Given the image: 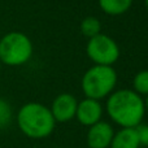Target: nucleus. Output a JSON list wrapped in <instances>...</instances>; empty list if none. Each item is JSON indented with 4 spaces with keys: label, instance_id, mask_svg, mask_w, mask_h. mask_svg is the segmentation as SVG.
Instances as JSON below:
<instances>
[{
    "label": "nucleus",
    "instance_id": "f257e3e1",
    "mask_svg": "<svg viewBox=\"0 0 148 148\" xmlns=\"http://www.w3.org/2000/svg\"><path fill=\"white\" fill-rule=\"evenodd\" d=\"M107 113L121 127H136L146 113L144 100L134 90H117L108 96Z\"/></svg>",
    "mask_w": 148,
    "mask_h": 148
},
{
    "label": "nucleus",
    "instance_id": "f03ea898",
    "mask_svg": "<svg viewBox=\"0 0 148 148\" xmlns=\"http://www.w3.org/2000/svg\"><path fill=\"white\" fill-rule=\"evenodd\" d=\"M17 125L26 136L43 139L52 134L56 125L51 109L40 103H26L17 113Z\"/></svg>",
    "mask_w": 148,
    "mask_h": 148
},
{
    "label": "nucleus",
    "instance_id": "7ed1b4c3",
    "mask_svg": "<svg viewBox=\"0 0 148 148\" xmlns=\"http://www.w3.org/2000/svg\"><path fill=\"white\" fill-rule=\"evenodd\" d=\"M117 79V72L113 66L94 65L83 74L81 87L86 97L100 101L114 91Z\"/></svg>",
    "mask_w": 148,
    "mask_h": 148
},
{
    "label": "nucleus",
    "instance_id": "20e7f679",
    "mask_svg": "<svg viewBox=\"0 0 148 148\" xmlns=\"http://www.w3.org/2000/svg\"><path fill=\"white\" fill-rule=\"evenodd\" d=\"M33 43L26 34L10 31L0 39V61L8 66H21L33 56Z\"/></svg>",
    "mask_w": 148,
    "mask_h": 148
},
{
    "label": "nucleus",
    "instance_id": "39448f33",
    "mask_svg": "<svg viewBox=\"0 0 148 148\" xmlns=\"http://www.w3.org/2000/svg\"><path fill=\"white\" fill-rule=\"evenodd\" d=\"M86 53L95 65L113 66V64H116L120 59V47L113 38L100 33L88 39Z\"/></svg>",
    "mask_w": 148,
    "mask_h": 148
},
{
    "label": "nucleus",
    "instance_id": "423d86ee",
    "mask_svg": "<svg viewBox=\"0 0 148 148\" xmlns=\"http://www.w3.org/2000/svg\"><path fill=\"white\" fill-rule=\"evenodd\" d=\"M77 107H78V101L73 96L72 94H60L55 97L52 101L51 113L53 116L56 122H68V121L73 120L75 117Z\"/></svg>",
    "mask_w": 148,
    "mask_h": 148
},
{
    "label": "nucleus",
    "instance_id": "0eeeda50",
    "mask_svg": "<svg viewBox=\"0 0 148 148\" xmlns=\"http://www.w3.org/2000/svg\"><path fill=\"white\" fill-rule=\"evenodd\" d=\"M101 116H103V107L99 100L86 97V99H83L82 101L78 103L75 118L83 126L90 127V126L97 123L99 121H101Z\"/></svg>",
    "mask_w": 148,
    "mask_h": 148
},
{
    "label": "nucleus",
    "instance_id": "6e6552de",
    "mask_svg": "<svg viewBox=\"0 0 148 148\" xmlns=\"http://www.w3.org/2000/svg\"><path fill=\"white\" fill-rule=\"evenodd\" d=\"M114 131L108 122L99 121L90 126L87 131V144L90 148H109Z\"/></svg>",
    "mask_w": 148,
    "mask_h": 148
},
{
    "label": "nucleus",
    "instance_id": "1a4fd4ad",
    "mask_svg": "<svg viewBox=\"0 0 148 148\" xmlns=\"http://www.w3.org/2000/svg\"><path fill=\"white\" fill-rule=\"evenodd\" d=\"M140 143L138 139L135 127H122L114 133L109 148H139Z\"/></svg>",
    "mask_w": 148,
    "mask_h": 148
},
{
    "label": "nucleus",
    "instance_id": "9d476101",
    "mask_svg": "<svg viewBox=\"0 0 148 148\" xmlns=\"http://www.w3.org/2000/svg\"><path fill=\"white\" fill-rule=\"evenodd\" d=\"M99 7L108 16H121L129 12L133 0H97Z\"/></svg>",
    "mask_w": 148,
    "mask_h": 148
},
{
    "label": "nucleus",
    "instance_id": "9b49d317",
    "mask_svg": "<svg viewBox=\"0 0 148 148\" xmlns=\"http://www.w3.org/2000/svg\"><path fill=\"white\" fill-rule=\"evenodd\" d=\"M79 27H81V33L88 39L94 38L97 34L101 33V23L94 16H88V17L83 18Z\"/></svg>",
    "mask_w": 148,
    "mask_h": 148
},
{
    "label": "nucleus",
    "instance_id": "f8f14e48",
    "mask_svg": "<svg viewBox=\"0 0 148 148\" xmlns=\"http://www.w3.org/2000/svg\"><path fill=\"white\" fill-rule=\"evenodd\" d=\"M133 87L134 91L138 95H148V70H140L135 74L133 79Z\"/></svg>",
    "mask_w": 148,
    "mask_h": 148
},
{
    "label": "nucleus",
    "instance_id": "ddd939ff",
    "mask_svg": "<svg viewBox=\"0 0 148 148\" xmlns=\"http://www.w3.org/2000/svg\"><path fill=\"white\" fill-rule=\"evenodd\" d=\"M12 121V108L5 100L0 99V129L9 125Z\"/></svg>",
    "mask_w": 148,
    "mask_h": 148
},
{
    "label": "nucleus",
    "instance_id": "4468645a",
    "mask_svg": "<svg viewBox=\"0 0 148 148\" xmlns=\"http://www.w3.org/2000/svg\"><path fill=\"white\" fill-rule=\"evenodd\" d=\"M140 146L148 147V123H140L135 127Z\"/></svg>",
    "mask_w": 148,
    "mask_h": 148
},
{
    "label": "nucleus",
    "instance_id": "2eb2a0df",
    "mask_svg": "<svg viewBox=\"0 0 148 148\" xmlns=\"http://www.w3.org/2000/svg\"><path fill=\"white\" fill-rule=\"evenodd\" d=\"M144 107H146V110H148V95L146 96V100H144Z\"/></svg>",
    "mask_w": 148,
    "mask_h": 148
},
{
    "label": "nucleus",
    "instance_id": "dca6fc26",
    "mask_svg": "<svg viewBox=\"0 0 148 148\" xmlns=\"http://www.w3.org/2000/svg\"><path fill=\"white\" fill-rule=\"evenodd\" d=\"M144 3H146V7H147V9H148V0H144Z\"/></svg>",
    "mask_w": 148,
    "mask_h": 148
},
{
    "label": "nucleus",
    "instance_id": "f3484780",
    "mask_svg": "<svg viewBox=\"0 0 148 148\" xmlns=\"http://www.w3.org/2000/svg\"><path fill=\"white\" fill-rule=\"evenodd\" d=\"M1 65H3V64H1V61H0V70H1Z\"/></svg>",
    "mask_w": 148,
    "mask_h": 148
},
{
    "label": "nucleus",
    "instance_id": "a211bd4d",
    "mask_svg": "<svg viewBox=\"0 0 148 148\" xmlns=\"http://www.w3.org/2000/svg\"><path fill=\"white\" fill-rule=\"evenodd\" d=\"M56 148H59V147H56Z\"/></svg>",
    "mask_w": 148,
    "mask_h": 148
}]
</instances>
